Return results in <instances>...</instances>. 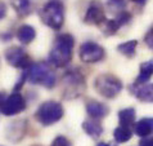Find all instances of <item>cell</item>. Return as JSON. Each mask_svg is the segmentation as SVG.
I'll return each instance as SVG.
<instances>
[{
    "mask_svg": "<svg viewBox=\"0 0 153 146\" xmlns=\"http://www.w3.org/2000/svg\"><path fill=\"white\" fill-rule=\"evenodd\" d=\"M75 39L70 34H61L56 38L54 45L49 53V61L56 67H65L71 62Z\"/></svg>",
    "mask_w": 153,
    "mask_h": 146,
    "instance_id": "1",
    "label": "cell"
},
{
    "mask_svg": "<svg viewBox=\"0 0 153 146\" xmlns=\"http://www.w3.org/2000/svg\"><path fill=\"white\" fill-rule=\"evenodd\" d=\"M42 23L53 30H61L65 22V5L61 0H50L40 11Z\"/></svg>",
    "mask_w": 153,
    "mask_h": 146,
    "instance_id": "2",
    "label": "cell"
},
{
    "mask_svg": "<svg viewBox=\"0 0 153 146\" xmlns=\"http://www.w3.org/2000/svg\"><path fill=\"white\" fill-rule=\"evenodd\" d=\"M26 72L27 80L32 84H41L49 89L56 85V75L46 63H32Z\"/></svg>",
    "mask_w": 153,
    "mask_h": 146,
    "instance_id": "3",
    "label": "cell"
},
{
    "mask_svg": "<svg viewBox=\"0 0 153 146\" xmlns=\"http://www.w3.org/2000/svg\"><path fill=\"white\" fill-rule=\"evenodd\" d=\"M65 110L57 101H45L39 106L36 111V120L41 126H52L62 119Z\"/></svg>",
    "mask_w": 153,
    "mask_h": 146,
    "instance_id": "4",
    "label": "cell"
},
{
    "mask_svg": "<svg viewBox=\"0 0 153 146\" xmlns=\"http://www.w3.org/2000/svg\"><path fill=\"white\" fill-rule=\"evenodd\" d=\"M95 91L105 98H113L122 91V81L112 74H102L94 80Z\"/></svg>",
    "mask_w": 153,
    "mask_h": 146,
    "instance_id": "5",
    "label": "cell"
},
{
    "mask_svg": "<svg viewBox=\"0 0 153 146\" xmlns=\"http://www.w3.org/2000/svg\"><path fill=\"white\" fill-rule=\"evenodd\" d=\"M63 83L66 85L63 97L66 96V98L79 97L80 94H81V92L86 88L85 78L79 70L67 71V74L63 76Z\"/></svg>",
    "mask_w": 153,
    "mask_h": 146,
    "instance_id": "6",
    "label": "cell"
},
{
    "mask_svg": "<svg viewBox=\"0 0 153 146\" xmlns=\"http://www.w3.org/2000/svg\"><path fill=\"white\" fill-rule=\"evenodd\" d=\"M26 109V101L23 96L18 92H13L10 96H7L4 102L0 106V111L5 117H13Z\"/></svg>",
    "mask_w": 153,
    "mask_h": 146,
    "instance_id": "7",
    "label": "cell"
},
{
    "mask_svg": "<svg viewBox=\"0 0 153 146\" xmlns=\"http://www.w3.org/2000/svg\"><path fill=\"white\" fill-rule=\"evenodd\" d=\"M80 58L85 63H95L99 62L104 58L105 52L103 49V47H100L99 44H97L94 41H85L84 44H81L79 50Z\"/></svg>",
    "mask_w": 153,
    "mask_h": 146,
    "instance_id": "8",
    "label": "cell"
},
{
    "mask_svg": "<svg viewBox=\"0 0 153 146\" xmlns=\"http://www.w3.org/2000/svg\"><path fill=\"white\" fill-rule=\"evenodd\" d=\"M5 59L10 66H13L16 68H23V70H27L33 63L31 57L21 47H12V48L7 49Z\"/></svg>",
    "mask_w": 153,
    "mask_h": 146,
    "instance_id": "9",
    "label": "cell"
},
{
    "mask_svg": "<svg viewBox=\"0 0 153 146\" xmlns=\"http://www.w3.org/2000/svg\"><path fill=\"white\" fill-rule=\"evenodd\" d=\"M104 21H105V12H104L103 5L99 2H97V0L91 2L86 9V13H85L84 22L88 25L99 26Z\"/></svg>",
    "mask_w": 153,
    "mask_h": 146,
    "instance_id": "10",
    "label": "cell"
},
{
    "mask_svg": "<svg viewBox=\"0 0 153 146\" xmlns=\"http://www.w3.org/2000/svg\"><path fill=\"white\" fill-rule=\"evenodd\" d=\"M86 113L89 114V117L93 119H103L108 115L109 109L108 106H105L102 102L97 101H90L86 105Z\"/></svg>",
    "mask_w": 153,
    "mask_h": 146,
    "instance_id": "11",
    "label": "cell"
},
{
    "mask_svg": "<svg viewBox=\"0 0 153 146\" xmlns=\"http://www.w3.org/2000/svg\"><path fill=\"white\" fill-rule=\"evenodd\" d=\"M82 129L85 131L86 135H89L93 138H98L102 133H103V127L102 124L98 122V119H89V120H85L82 123Z\"/></svg>",
    "mask_w": 153,
    "mask_h": 146,
    "instance_id": "12",
    "label": "cell"
},
{
    "mask_svg": "<svg viewBox=\"0 0 153 146\" xmlns=\"http://www.w3.org/2000/svg\"><path fill=\"white\" fill-rule=\"evenodd\" d=\"M36 38V30L30 25H22L17 31V39L22 44H30Z\"/></svg>",
    "mask_w": 153,
    "mask_h": 146,
    "instance_id": "13",
    "label": "cell"
},
{
    "mask_svg": "<svg viewBox=\"0 0 153 146\" xmlns=\"http://www.w3.org/2000/svg\"><path fill=\"white\" fill-rule=\"evenodd\" d=\"M153 75V61H148V62H144L140 65V72H139V76L135 80V84L137 85H142V84H146L148 80L152 78Z\"/></svg>",
    "mask_w": 153,
    "mask_h": 146,
    "instance_id": "14",
    "label": "cell"
},
{
    "mask_svg": "<svg viewBox=\"0 0 153 146\" xmlns=\"http://www.w3.org/2000/svg\"><path fill=\"white\" fill-rule=\"evenodd\" d=\"M134 131L139 137L149 136L151 133L153 132V119L144 118L142 120H139V122L135 124V129Z\"/></svg>",
    "mask_w": 153,
    "mask_h": 146,
    "instance_id": "15",
    "label": "cell"
},
{
    "mask_svg": "<svg viewBox=\"0 0 153 146\" xmlns=\"http://www.w3.org/2000/svg\"><path fill=\"white\" fill-rule=\"evenodd\" d=\"M118 122H120V126L124 127H129L131 124H134L135 122V109L133 107H127L118 113Z\"/></svg>",
    "mask_w": 153,
    "mask_h": 146,
    "instance_id": "16",
    "label": "cell"
},
{
    "mask_svg": "<svg viewBox=\"0 0 153 146\" xmlns=\"http://www.w3.org/2000/svg\"><path fill=\"white\" fill-rule=\"evenodd\" d=\"M135 96L143 102H153V84H147L135 91Z\"/></svg>",
    "mask_w": 153,
    "mask_h": 146,
    "instance_id": "17",
    "label": "cell"
},
{
    "mask_svg": "<svg viewBox=\"0 0 153 146\" xmlns=\"http://www.w3.org/2000/svg\"><path fill=\"white\" fill-rule=\"evenodd\" d=\"M137 47H138V41L137 40H130V41H126V43H122V44H120L117 47V50L121 54L126 56V57L133 58L135 56Z\"/></svg>",
    "mask_w": 153,
    "mask_h": 146,
    "instance_id": "18",
    "label": "cell"
},
{
    "mask_svg": "<svg viewBox=\"0 0 153 146\" xmlns=\"http://www.w3.org/2000/svg\"><path fill=\"white\" fill-rule=\"evenodd\" d=\"M12 7L19 16H27L31 9V0H12Z\"/></svg>",
    "mask_w": 153,
    "mask_h": 146,
    "instance_id": "19",
    "label": "cell"
},
{
    "mask_svg": "<svg viewBox=\"0 0 153 146\" xmlns=\"http://www.w3.org/2000/svg\"><path fill=\"white\" fill-rule=\"evenodd\" d=\"M113 137H114V140H116L117 142L122 144V142H126V141H129L131 137H133V133H131V131L129 129V127L120 126V127H117L116 129H114Z\"/></svg>",
    "mask_w": 153,
    "mask_h": 146,
    "instance_id": "20",
    "label": "cell"
},
{
    "mask_svg": "<svg viewBox=\"0 0 153 146\" xmlns=\"http://www.w3.org/2000/svg\"><path fill=\"white\" fill-rule=\"evenodd\" d=\"M103 23H105L104 34H107V35H113V34H116V32H117V30L121 27V26H120V23H118L116 20H109V21L105 20Z\"/></svg>",
    "mask_w": 153,
    "mask_h": 146,
    "instance_id": "21",
    "label": "cell"
},
{
    "mask_svg": "<svg viewBox=\"0 0 153 146\" xmlns=\"http://www.w3.org/2000/svg\"><path fill=\"white\" fill-rule=\"evenodd\" d=\"M50 146H72L71 141L65 136H57Z\"/></svg>",
    "mask_w": 153,
    "mask_h": 146,
    "instance_id": "22",
    "label": "cell"
},
{
    "mask_svg": "<svg viewBox=\"0 0 153 146\" xmlns=\"http://www.w3.org/2000/svg\"><path fill=\"white\" fill-rule=\"evenodd\" d=\"M108 5L113 8V9H118V8H124L125 7V2L124 0H109Z\"/></svg>",
    "mask_w": 153,
    "mask_h": 146,
    "instance_id": "23",
    "label": "cell"
},
{
    "mask_svg": "<svg viewBox=\"0 0 153 146\" xmlns=\"http://www.w3.org/2000/svg\"><path fill=\"white\" fill-rule=\"evenodd\" d=\"M140 146H153V136H146L139 142Z\"/></svg>",
    "mask_w": 153,
    "mask_h": 146,
    "instance_id": "24",
    "label": "cell"
},
{
    "mask_svg": "<svg viewBox=\"0 0 153 146\" xmlns=\"http://www.w3.org/2000/svg\"><path fill=\"white\" fill-rule=\"evenodd\" d=\"M146 44L151 49H153V30H149L148 34L146 35Z\"/></svg>",
    "mask_w": 153,
    "mask_h": 146,
    "instance_id": "25",
    "label": "cell"
},
{
    "mask_svg": "<svg viewBox=\"0 0 153 146\" xmlns=\"http://www.w3.org/2000/svg\"><path fill=\"white\" fill-rule=\"evenodd\" d=\"M7 16V5L5 3L0 2V20H3Z\"/></svg>",
    "mask_w": 153,
    "mask_h": 146,
    "instance_id": "26",
    "label": "cell"
},
{
    "mask_svg": "<svg viewBox=\"0 0 153 146\" xmlns=\"http://www.w3.org/2000/svg\"><path fill=\"white\" fill-rule=\"evenodd\" d=\"M12 128H13V132H12V133L18 132V129H17V122H16V123H12ZM19 135H21V136H25V129H21V131H19Z\"/></svg>",
    "mask_w": 153,
    "mask_h": 146,
    "instance_id": "27",
    "label": "cell"
},
{
    "mask_svg": "<svg viewBox=\"0 0 153 146\" xmlns=\"http://www.w3.org/2000/svg\"><path fill=\"white\" fill-rule=\"evenodd\" d=\"M5 93H1V92H0V106H1V104H3V102H4V100H5Z\"/></svg>",
    "mask_w": 153,
    "mask_h": 146,
    "instance_id": "28",
    "label": "cell"
},
{
    "mask_svg": "<svg viewBox=\"0 0 153 146\" xmlns=\"http://www.w3.org/2000/svg\"><path fill=\"white\" fill-rule=\"evenodd\" d=\"M131 2H134L137 4H140V5H144V4L147 3V0H131Z\"/></svg>",
    "mask_w": 153,
    "mask_h": 146,
    "instance_id": "29",
    "label": "cell"
},
{
    "mask_svg": "<svg viewBox=\"0 0 153 146\" xmlns=\"http://www.w3.org/2000/svg\"><path fill=\"white\" fill-rule=\"evenodd\" d=\"M97 146H111L109 144H105V142H100V144H98Z\"/></svg>",
    "mask_w": 153,
    "mask_h": 146,
    "instance_id": "30",
    "label": "cell"
},
{
    "mask_svg": "<svg viewBox=\"0 0 153 146\" xmlns=\"http://www.w3.org/2000/svg\"><path fill=\"white\" fill-rule=\"evenodd\" d=\"M31 146H40V145H31Z\"/></svg>",
    "mask_w": 153,
    "mask_h": 146,
    "instance_id": "31",
    "label": "cell"
}]
</instances>
